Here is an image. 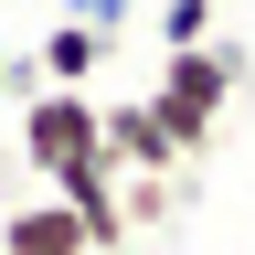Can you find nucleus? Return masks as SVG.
<instances>
[{
  "instance_id": "f03ea898",
  "label": "nucleus",
  "mask_w": 255,
  "mask_h": 255,
  "mask_svg": "<svg viewBox=\"0 0 255 255\" xmlns=\"http://www.w3.org/2000/svg\"><path fill=\"white\" fill-rule=\"evenodd\" d=\"M11 138H21V159H32L43 181L85 170V159H107V138H96V96H85V85H32L21 117H11Z\"/></svg>"
},
{
  "instance_id": "20e7f679",
  "label": "nucleus",
  "mask_w": 255,
  "mask_h": 255,
  "mask_svg": "<svg viewBox=\"0 0 255 255\" xmlns=\"http://www.w3.org/2000/svg\"><path fill=\"white\" fill-rule=\"evenodd\" d=\"M0 245L11 255H96V234L64 202H11V223H0Z\"/></svg>"
},
{
  "instance_id": "39448f33",
  "label": "nucleus",
  "mask_w": 255,
  "mask_h": 255,
  "mask_svg": "<svg viewBox=\"0 0 255 255\" xmlns=\"http://www.w3.org/2000/svg\"><path fill=\"white\" fill-rule=\"evenodd\" d=\"M96 64H107V43H96L85 21H53V32H43V53H32V75H43V85H85V96H96Z\"/></svg>"
},
{
  "instance_id": "7ed1b4c3",
  "label": "nucleus",
  "mask_w": 255,
  "mask_h": 255,
  "mask_svg": "<svg viewBox=\"0 0 255 255\" xmlns=\"http://www.w3.org/2000/svg\"><path fill=\"white\" fill-rule=\"evenodd\" d=\"M96 138H107L117 181H170V170H181V138L159 128L149 96H96Z\"/></svg>"
},
{
  "instance_id": "6e6552de",
  "label": "nucleus",
  "mask_w": 255,
  "mask_h": 255,
  "mask_svg": "<svg viewBox=\"0 0 255 255\" xmlns=\"http://www.w3.org/2000/svg\"><path fill=\"white\" fill-rule=\"evenodd\" d=\"M64 21H85L96 43H117V32L138 21V0H64Z\"/></svg>"
},
{
  "instance_id": "0eeeda50",
  "label": "nucleus",
  "mask_w": 255,
  "mask_h": 255,
  "mask_svg": "<svg viewBox=\"0 0 255 255\" xmlns=\"http://www.w3.org/2000/svg\"><path fill=\"white\" fill-rule=\"evenodd\" d=\"M170 191H181V170H170V181H117V202H128V234L170 223Z\"/></svg>"
},
{
  "instance_id": "f257e3e1",
  "label": "nucleus",
  "mask_w": 255,
  "mask_h": 255,
  "mask_svg": "<svg viewBox=\"0 0 255 255\" xmlns=\"http://www.w3.org/2000/svg\"><path fill=\"white\" fill-rule=\"evenodd\" d=\"M234 85H245V53H223V43L159 53V85H149V107H159V128L181 138V159H191V149H213V128H223V107H234Z\"/></svg>"
},
{
  "instance_id": "423d86ee",
  "label": "nucleus",
  "mask_w": 255,
  "mask_h": 255,
  "mask_svg": "<svg viewBox=\"0 0 255 255\" xmlns=\"http://www.w3.org/2000/svg\"><path fill=\"white\" fill-rule=\"evenodd\" d=\"M159 53H191V43H213V0H159Z\"/></svg>"
},
{
  "instance_id": "1a4fd4ad",
  "label": "nucleus",
  "mask_w": 255,
  "mask_h": 255,
  "mask_svg": "<svg viewBox=\"0 0 255 255\" xmlns=\"http://www.w3.org/2000/svg\"><path fill=\"white\" fill-rule=\"evenodd\" d=\"M32 85H43V75H32L21 53H0V96H32Z\"/></svg>"
}]
</instances>
